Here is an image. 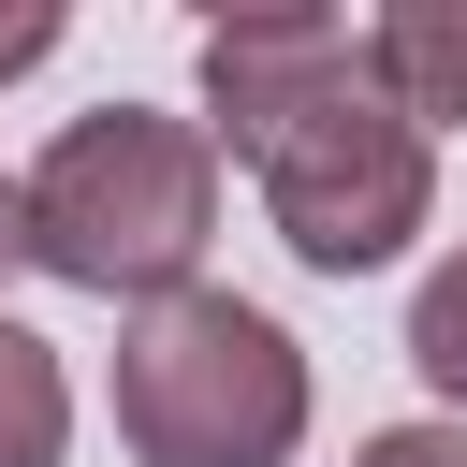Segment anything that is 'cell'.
Returning <instances> with one entry per match:
<instances>
[{"label": "cell", "mask_w": 467, "mask_h": 467, "mask_svg": "<svg viewBox=\"0 0 467 467\" xmlns=\"http://www.w3.org/2000/svg\"><path fill=\"white\" fill-rule=\"evenodd\" d=\"M204 146H234L263 175V219H277V248L306 277H379L438 204L423 131L365 73V29L306 15V0L204 29Z\"/></svg>", "instance_id": "obj_1"}, {"label": "cell", "mask_w": 467, "mask_h": 467, "mask_svg": "<svg viewBox=\"0 0 467 467\" xmlns=\"http://www.w3.org/2000/svg\"><path fill=\"white\" fill-rule=\"evenodd\" d=\"M204 234H219V146L161 102H102L29 161V263L73 292L161 306V292H190Z\"/></svg>", "instance_id": "obj_2"}, {"label": "cell", "mask_w": 467, "mask_h": 467, "mask_svg": "<svg viewBox=\"0 0 467 467\" xmlns=\"http://www.w3.org/2000/svg\"><path fill=\"white\" fill-rule=\"evenodd\" d=\"M117 438L131 467H292L306 438V350L248 292H161L117 336Z\"/></svg>", "instance_id": "obj_3"}, {"label": "cell", "mask_w": 467, "mask_h": 467, "mask_svg": "<svg viewBox=\"0 0 467 467\" xmlns=\"http://www.w3.org/2000/svg\"><path fill=\"white\" fill-rule=\"evenodd\" d=\"M365 73L394 88V117H409V131L467 117V0H394V15L365 29Z\"/></svg>", "instance_id": "obj_4"}, {"label": "cell", "mask_w": 467, "mask_h": 467, "mask_svg": "<svg viewBox=\"0 0 467 467\" xmlns=\"http://www.w3.org/2000/svg\"><path fill=\"white\" fill-rule=\"evenodd\" d=\"M58 438H73V379L29 321H0V467H58Z\"/></svg>", "instance_id": "obj_5"}, {"label": "cell", "mask_w": 467, "mask_h": 467, "mask_svg": "<svg viewBox=\"0 0 467 467\" xmlns=\"http://www.w3.org/2000/svg\"><path fill=\"white\" fill-rule=\"evenodd\" d=\"M409 365H423V394H452V409H467V248L409 292Z\"/></svg>", "instance_id": "obj_6"}, {"label": "cell", "mask_w": 467, "mask_h": 467, "mask_svg": "<svg viewBox=\"0 0 467 467\" xmlns=\"http://www.w3.org/2000/svg\"><path fill=\"white\" fill-rule=\"evenodd\" d=\"M350 467H467V423H394V438H365Z\"/></svg>", "instance_id": "obj_7"}, {"label": "cell", "mask_w": 467, "mask_h": 467, "mask_svg": "<svg viewBox=\"0 0 467 467\" xmlns=\"http://www.w3.org/2000/svg\"><path fill=\"white\" fill-rule=\"evenodd\" d=\"M29 58H58V15H44V0H15V15H0V73H29Z\"/></svg>", "instance_id": "obj_8"}, {"label": "cell", "mask_w": 467, "mask_h": 467, "mask_svg": "<svg viewBox=\"0 0 467 467\" xmlns=\"http://www.w3.org/2000/svg\"><path fill=\"white\" fill-rule=\"evenodd\" d=\"M0 263H29V190L0 175Z\"/></svg>", "instance_id": "obj_9"}]
</instances>
